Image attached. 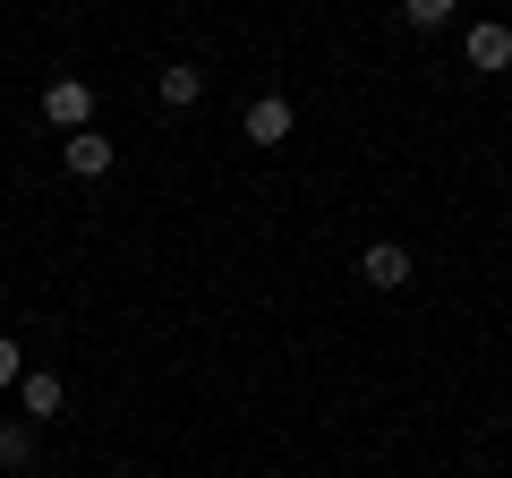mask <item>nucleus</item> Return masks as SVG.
<instances>
[{"label": "nucleus", "mask_w": 512, "mask_h": 478, "mask_svg": "<svg viewBox=\"0 0 512 478\" xmlns=\"http://www.w3.org/2000/svg\"><path fill=\"white\" fill-rule=\"evenodd\" d=\"M359 282H367V291H402V282H410V248H402V239H367V248H359Z\"/></svg>", "instance_id": "5"}, {"label": "nucleus", "mask_w": 512, "mask_h": 478, "mask_svg": "<svg viewBox=\"0 0 512 478\" xmlns=\"http://www.w3.org/2000/svg\"><path fill=\"white\" fill-rule=\"evenodd\" d=\"M18 376H26V342L0 333V393H18Z\"/></svg>", "instance_id": "10"}, {"label": "nucleus", "mask_w": 512, "mask_h": 478, "mask_svg": "<svg viewBox=\"0 0 512 478\" xmlns=\"http://www.w3.org/2000/svg\"><path fill=\"white\" fill-rule=\"evenodd\" d=\"M402 18L419 26V35H436V26H453V18H461V0H402Z\"/></svg>", "instance_id": "9"}, {"label": "nucleus", "mask_w": 512, "mask_h": 478, "mask_svg": "<svg viewBox=\"0 0 512 478\" xmlns=\"http://www.w3.org/2000/svg\"><path fill=\"white\" fill-rule=\"evenodd\" d=\"M291 129H299V111H291V94H256V103L239 111V137H248L256 154H265V146H282V137H291Z\"/></svg>", "instance_id": "2"}, {"label": "nucleus", "mask_w": 512, "mask_h": 478, "mask_svg": "<svg viewBox=\"0 0 512 478\" xmlns=\"http://www.w3.org/2000/svg\"><path fill=\"white\" fill-rule=\"evenodd\" d=\"M60 410H69V385H60L52 368H26V376H18V419H35V427H52Z\"/></svg>", "instance_id": "3"}, {"label": "nucleus", "mask_w": 512, "mask_h": 478, "mask_svg": "<svg viewBox=\"0 0 512 478\" xmlns=\"http://www.w3.org/2000/svg\"><path fill=\"white\" fill-rule=\"evenodd\" d=\"M60 163H69L77 180H103V171L120 163V137H103V129H77L69 146H60Z\"/></svg>", "instance_id": "6"}, {"label": "nucleus", "mask_w": 512, "mask_h": 478, "mask_svg": "<svg viewBox=\"0 0 512 478\" xmlns=\"http://www.w3.org/2000/svg\"><path fill=\"white\" fill-rule=\"evenodd\" d=\"M461 60H470L478 77H495V69H512V26H504V18H478L470 35H461Z\"/></svg>", "instance_id": "4"}, {"label": "nucleus", "mask_w": 512, "mask_h": 478, "mask_svg": "<svg viewBox=\"0 0 512 478\" xmlns=\"http://www.w3.org/2000/svg\"><path fill=\"white\" fill-rule=\"evenodd\" d=\"M504 26H512V18H504Z\"/></svg>", "instance_id": "11"}, {"label": "nucleus", "mask_w": 512, "mask_h": 478, "mask_svg": "<svg viewBox=\"0 0 512 478\" xmlns=\"http://www.w3.org/2000/svg\"><path fill=\"white\" fill-rule=\"evenodd\" d=\"M43 120H52L60 137L94 129V86H86V77H52V86H43Z\"/></svg>", "instance_id": "1"}, {"label": "nucleus", "mask_w": 512, "mask_h": 478, "mask_svg": "<svg viewBox=\"0 0 512 478\" xmlns=\"http://www.w3.org/2000/svg\"><path fill=\"white\" fill-rule=\"evenodd\" d=\"M154 103H163V111H197V103H205V69H188V60H171V69L154 77Z\"/></svg>", "instance_id": "7"}, {"label": "nucleus", "mask_w": 512, "mask_h": 478, "mask_svg": "<svg viewBox=\"0 0 512 478\" xmlns=\"http://www.w3.org/2000/svg\"><path fill=\"white\" fill-rule=\"evenodd\" d=\"M35 461V419H0V470H26Z\"/></svg>", "instance_id": "8"}]
</instances>
